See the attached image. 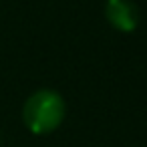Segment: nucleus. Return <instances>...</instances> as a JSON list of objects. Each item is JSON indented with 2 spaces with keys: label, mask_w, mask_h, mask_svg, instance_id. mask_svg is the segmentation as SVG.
Segmentation results:
<instances>
[{
  "label": "nucleus",
  "mask_w": 147,
  "mask_h": 147,
  "mask_svg": "<svg viewBox=\"0 0 147 147\" xmlns=\"http://www.w3.org/2000/svg\"><path fill=\"white\" fill-rule=\"evenodd\" d=\"M105 16L107 22L121 32H131L139 24V8L133 0H107Z\"/></svg>",
  "instance_id": "nucleus-2"
},
{
  "label": "nucleus",
  "mask_w": 147,
  "mask_h": 147,
  "mask_svg": "<svg viewBox=\"0 0 147 147\" xmlns=\"http://www.w3.org/2000/svg\"><path fill=\"white\" fill-rule=\"evenodd\" d=\"M65 99L53 89L34 91L22 107V121L34 135H49L57 131L65 121Z\"/></svg>",
  "instance_id": "nucleus-1"
}]
</instances>
